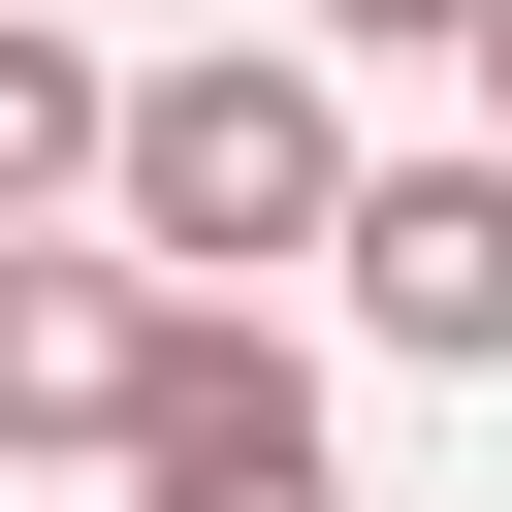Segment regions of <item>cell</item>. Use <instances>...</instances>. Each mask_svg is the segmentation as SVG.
Returning a JSON list of instances; mask_svg holds the SVG:
<instances>
[{
	"instance_id": "1",
	"label": "cell",
	"mask_w": 512,
	"mask_h": 512,
	"mask_svg": "<svg viewBox=\"0 0 512 512\" xmlns=\"http://www.w3.org/2000/svg\"><path fill=\"white\" fill-rule=\"evenodd\" d=\"M320 192H352V96H320L288 32H224V64H96V224H128V288H256V256H320Z\"/></svg>"
},
{
	"instance_id": "2",
	"label": "cell",
	"mask_w": 512,
	"mask_h": 512,
	"mask_svg": "<svg viewBox=\"0 0 512 512\" xmlns=\"http://www.w3.org/2000/svg\"><path fill=\"white\" fill-rule=\"evenodd\" d=\"M128 512H352V416H320V352L256 320V288H160V352H128Z\"/></svg>"
},
{
	"instance_id": "3",
	"label": "cell",
	"mask_w": 512,
	"mask_h": 512,
	"mask_svg": "<svg viewBox=\"0 0 512 512\" xmlns=\"http://www.w3.org/2000/svg\"><path fill=\"white\" fill-rule=\"evenodd\" d=\"M320 256H352V352H416V384L512 352V160H352Z\"/></svg>"
},
{
	"instance_id": "4",
	"label": "cell",
	"mask_w": 512,
	"mask_h": 512,
	"mask_svg": "<svg viewBox=\"0 0 512 512\" xmlns=\"http://www.w3.org/2000/svg\"><path fill=\"white\" fill-rule=\"evenodd\" d=\"M128 352H160V288H128V256H0V448H96V416H128Z\"/></svg>"
},
{
	"instance_id": "5",
	"label": "cell",
	"mask_w": 512,
	"mask_h": 512,
	"mask_svg": "<svg viewBox=\"0 0 512 512\" xmlns=\"http://www.w3.org/2000/svg\"><path fill=\"white\" fill-rule=\"evenodd\" d=\"M64 192H96V32H32V0H0V256H32Z\"/></svg>"
},
{
	"instance_id": "6",
	"label": "cell",
	"mask_w": 512,
	"mask_h": 512,
	"mask_svg": "<svg viewBox=\"0 0 512 512\" xmlns=\"http://www.w3.org/2000/svg\"><path fill=\"white\" fill-rule=\"evenodd\" d=\"M320 32H352V64H480L512 0H320Z\"/></svg>"
}]
</instances>
